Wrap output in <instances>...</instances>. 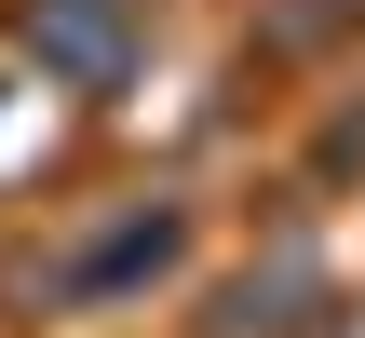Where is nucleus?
Instances as JSON below:
<instances>
[{
	"label": "nucleus",
	"instance_id": "nucleus-1",
	"mask_svg": "<svg viewBox=\"0 0 365 338\" xmlns=\"http://www.w3.org/2000/svg\"><path fill=\"white\" fill-rule=\"evenodd\" d=\"M27 54L54 81H122L135 68V0H27Z\"/></svg>",
	"mask_w": 365,
	"mask_h": 338
}]
</instances>
